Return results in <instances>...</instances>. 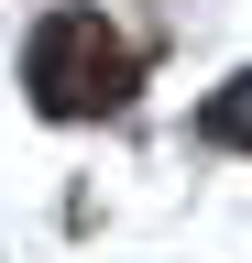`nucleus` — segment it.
Returning a JSON list of instances; mask_svg holds the SVG:
<instances>
[{
  "instance_id": "f03ea898",
  "label": "nucleus",
  "mask_w": 252,
  "mask_h": 263,
  "mask_svg": "<svg viewBox=\"0 0 252 263\" xmlns=\"http://www.w3.org/2000/svg\"><path fill=\"white\" fill-rule=\"evenodd\" d=\"M198 132H208L219 154H252V66H241V77H230V88L198 110Z\"/></svg>"
},
{
  "instance_id": "f257e3e1",
  "label": "nucleus",
  "mask_w": 252,
  "mask_h": 263,
  "mask_svg": "<svg viewBox=\"0 0 252 263\" xmlns=\"http://www.w3.org/2000/svg\"><path fill=\"white\" fill-rule=\"evenodd\" d=\"M22 88H33L44 121H99V110L132 99V44H121L99 11H55V22H33Z\"/></svg>"
}]
</instances>
